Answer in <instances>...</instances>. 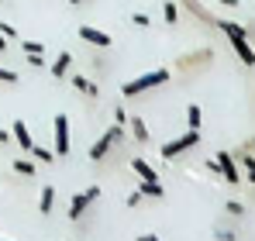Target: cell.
<instances>
[{"label":"cell","mask_w":255,"mask_h":241,"mask_svg":"<svg viewBox=\"0 0 255 241\" xmlns=\"http://www.w3.org/2000/svg\"><path fill=\"white\" fill-rule=\"evenodd\" d=\"M162 83H169V69H152V73H141L138 80L125 83L121 93H125V97H138V93H148V90H155V86H162Z\"/></svg>","instance_id":"obj_1"},{"label":"cell","mask_w":255,"mask_h":241,"mask_svg":"<svg viewBox=\"0 0 255 241\" xmlns=\"http://www.w3.org/2000/svg\"><path fill=\"white\" fill-rule=\"evenodd\" d=\"M121 138H125V124L107 127V131H104V134H100V138L90 145V162H104V159H107V152H111V148H114Z\"/></svg>","instance_id":"obj_2"},{"label":"cell","mask_w":255,"mask_h":241,"mask_svg":"<svg viewBox=\"0 0 255 241\" xmlns=\"http://www.w3.org/2000/svg\"><path fill=\"white\" fill-rule=\"evenodd\" d=\"M200 145V131H193V127H186V134H179V138H172L162 145V159L169 162L176 155H183V152H190V148H197Z\"/></svg>","instance_id":"obj_3"},{"label":"cell","mask_w":255,"mask_h":241,"mask_svg":"<svg viewBox=\"0 0 255 241\" xmlns=\"http://www.w3.org/2000/svg\"><path fill=\"white\" fill-rule=\"evenodd\" d=\"M100 197V186L93 183V186H86L83 193H76L73 200H69V221H83V214L90 210V203Z\"/></svg>","instance_id":"obj_4"},{"label":"cell","mask_w":255,"mask_h":241,"mask_svg":"<svg viewBox=\"0 0 255 241\" xmlns=\"http://www.w3.org/2000/svg\"><path fill=\"white\" fill-rule=\"evenodd\" d=\"M69 145H73V138H69V118L66 114H55V155L59 159H66L69 155Z\"/></svg>","instance_id":"obj_5"},{"label":"cell","mask_w":255,"mask_h":241,"mask_svg":"<svg viewBox=\"0 0 255 241\" xmlns=\"http://www.w3.org/2000/svg\"><path fill=\"white\" fill-rule=\"evenodd\" d=\"M214 162H217V172L224 176V183H242V172H238V162H235V155L231 152H217L214 155Z\"/></svg>","instance_id":"obj_6"},{"label":"cell","mask_w":255,"mask_h":241,"mask_svg":"<svg viewBox=\"0 0 255 241\" xmlns=\"http://www.w3.org/2000/svg\"><path fill=\"white\" fill-rule=\"evenodd\" d=\"M80 38L90 41L93 48H111V45H114V38H111L107 31H100V28H93V24H83V28H80Z\"/></svg>","instance_id":"obj_7"},{"label":"cell","mask_w":255,"mask_h":241,"mask_svg":"<svg viewBox=\"0 0 255 241\" xmlns=\"http://www.w3.org/2000/svg\"><path fill=\"white\" fill-rule=\"evenodd\" d=\"M214 59L211 48H200V52H190V55H179L176 59V69H190V66H207Z\"/></svg>","instance_id":"obj_8"},{"label":"cell","mask_w":255,"mask_h":241,"mask_svg":"<svg viewBox=\"0 0 255 241\" xmlns=\"http://www.w3.org/2000/svg\"><path fill=\"white\" fill-rule=\"evenodd\" d=\"M228 41H231L235 55L242 59V66H249V69H255V48L249 45V38H228Z\"/></svg>","instance_id":"obj_9"},{"label":"cell","mask_w":255,"mask_h":241,"mask_svg":"<svg viewBox=\"0 0 255 241\" xmlns=\"http://www.w3.org/2000/svg\"><path fill=\"white\" fill-rule=\"evenodd\" d=\"M10 138L17 141V148H21V152H28V148L35 145V141H31V131H28V124H24V120H14V124H10Z\"/></svg>","instance_id":"obj_10"},{"label":"cell","mask_w":255,"mask_h":241,"mask_svg":"<svg viewBox=\"0 0 255 241\" xmlns=\"http://www.w3.org/2000/svg\"><path fill=\"white\" fill-rule=\"evenodd\" d=\"M183 7H186V10H190V14L200 21V24H211V28L217 24V17H214V14L204 7V3H200V0H183Z\"/></svg>","instance_id":"obj_11"},{"label":"cell","mask_w":255,"mask_h":241,"mask_svg":"<svg viewBox=\"0 0 255 241\" xmlns=\"http://www.w3.org/2000/svg\"><path fill=\"white\" fill-rule=\"evenodd\" d=\"M138 193L141 197H152V200H162L166 197V186L159 179H138Z\"/></svg>","instance_id":"obj_12"},{"label":"cell","mask_w":255,"mask_h":241,"mask_svg":"<svg viewBox=\"0 0 255 241\" xmlns=\"http://www.w3.org/2000/svg\"><path fill=\"white\" fill-rule=\"evenodd\" d=\"M69 66H73V55H69V52H59V59L48 66V73H52L55 80H62V76L69 73Z\"/></svg>","instance_id":"obj_13"},{"label":"cell","mask_w":255,"mask_h":241,"mask_svg":"<svg viewBox=\"0 0 255 241\" xmlns=\"http://www.w3.org/2000/svg\"><path fill=\"white\" fill-rule=\"evenodd\" d=\"M73 86H76L80 93H86L90 100H97V97H100V90H97V83H93V80H86L83 73H76V76H73Z\"/></svg>","instance_id":"obj_14"},{"label":"cell","mask_w":255,"mask_h":241,"mask_svg":"<svg viewBox=\"0 0 255 241\" xmlns=\"http://www.w3.org/2000/svg\"><path fill=\"white\" fill-rule=\"evenodd\" d=\"M52 210H55V186H45L42 197H38V214H42V217H48Z\"/></svg>","instance_id":"obj_15"},{"label":"cell","mask_w":255,"mask_h":241,"mask_svg":"<svg viewBox=\"0 0 255 241\" xmlns=\"http://www.w3.org/2000/svg\"><path fill=\"white\" fill-rule=\"evenodd\" d=\"M128 124H131V134H134V141H138V145H148V138H152V134H148L145 120H141V118H128Z\"/></svg>","instance_id":"obj_16"},{"label":"cell","mask_w":255,"mask_h":241,"mask_svg":"<svg viewBox=\"0 0 255 241\" xmlns=\"http://www.w3.org/2000/svg\"><path fill=\"white\" fill-rule=\"evenodd\" d=\"M14 172H17V176H24V179H35L38 162H35V159H14Z\"/></svg>","instance_id":"obj_17"},{"label":"cell","mask_w":255,"mask_h":241,"mask_svg":"<svg viewBox=\"0 0 255 241\" xmlns=\"http://www.w3.org/2000/svg\"><path fill=\"white\" fill-rule=\"evenodd\" d=\"M131 165H134V172H138V179H159V172H155V169H152L148 162L141 159V155H134V159H131Z\"/></svg>","instance_id":"obj_18"},{"label":"cell","mask_w":255,"mask_h":241,"mask_svg":"<svg viewBox=\"0 0 255 241\" xmlns=\"http://www.w3.org/2000/svg\"><path fill=\"white\" fill-rule=\"evenodd\" d=\"M200 124H204V111H200V104H190V107H186V127L200 131Z\"/></svg>","instance_id":"obj_19"},{"label":"cell","mask_w":255,"mask_h":241,"mask_svg":"<svg viewBox=\"0 0 255 241\" xmlns=\"http://www.w3.org/2000/svg\"><path fill=\"white\" fill-rule=\"evenodd\" d=\"M28 152H31V159H35V162H42V165H52V162H55V152H52V148H42V145H31Z\"/></svg>","instance_id":"obj_20"},{"label":"cell","mask_w":255,"mask_h":241,"mask_svg":"<svg viewBox=\"0 0 255 241\" xmlns=\"http://www.w3.org/2000/svg\"><path fill=\"white\" fill-rule=\"evenodd\" d=\"M242 165H245V176H249V183L255 186V155H252V152H242Z\"/></svg>","instance_id":"obj_21"},{"label":"cell","mask_w":255,"mask_h":241,"mask_svg":"<svg viewBox=\"0 0 255 241\" xmlns=\"http://www.w3.org/2000/svg\"><path fill=\"white\" fill-rule=\"evenodd\" d=\"M162 17H166V24H176V21H179V7L166 0V7H162Z\"/></svg>","instance_id":"obj_22"},{"label":"cell","mask_w":255,"mask_h":241,"mask_svg":"<svg viewBox=\"0 0 255 241\" xmlns=\"http://www.w3.org/2000/svg\"><path fill=\"white\" fill-rule=\"evenodd\" d=\"M24 55H35V52H45V41H21Z\"/></svg>","instance_id":"obj_23"},{"label":"cell","mask_w":255,"mask_h":241,"mask_svg":"<svg viewBox=\"0 0 255 241\" xmlns=\"http://www.w3.org/2000/svg\"><path fill=\"white\" fill-rule=\"evenodd\" d=\"M224 210H228L231 217H242V214H245V207H242L238 200H228V203H224Z\"/></svg>","instance_id":"obj_24"},{"label":"cell","mask_w":255,"mask_h":241,"mask_svg":"<svg viewBox=\"0 0 255 241\" xmlns=\"http://www.w3.org/2000/svg\"><path fill=\"white\" fill-rule=\"evenodd\" d=\"M21 76L14 73V69H0V83H17Z\"/></svg>","instance_id":"obj_25"},{"label":"cell","mask_w":255,"mask_h":241,"mask_svg":"<svg viewBox=\"0 0 255 241\" xmlns=\"http://www.w3.org/2000/svg\"><path fill=\"white\" fill-rule=\"evenodd\" d=\"M131 24H138V28H148V14H141V10H138V14H131Z\"/></svg>","instance_id":"obj_26"},{"label":"cell","mask_w":255,"mask_h":241,"mask_svg":"<svg viewBox=\"0 0 255 241\" xmlns=\"http://www.w3.org/2000/svg\"><path fill=\"white\" fill-rule=\"evenodd\" d=\"M28 62H31V69H45V59H42V52H35V55H28Z\"/></svg>","instance_id":"obj_27"},{"label":"cell","mask_w":255,"mask_h":241,"mask_svg":"<svg viewBox=\"0 0 255 241\" xmlns=\"http://www.w3.org/2000/svg\"><path fill=\"white\" fill-rule=\"evenodd\" d=\"M0 35H3V38H17V31H14V24H0Z\"/></svg>","instance_id":"obj_28"},{"label":"cell","mask_w":255,"mask_h":241,"mask_svg":"<svg viewBox=\"0 0 255 241\" xmlns=\"http://www.w3.org/2000/svg\"><path fill=\"white\" fill-rule=\"evenodd\" d=\"M114 120H118V124H128V111L125 107H114Z\"/></svg>","instance_id":"obj_29"},{"label":"cell","mask_w":255,"mask_h":241,"mask_svg":"<svg viewBox=\"0 0 255 241\" xmlns=\"http://www.w3.org/2000/svg\"><path fill=\"white\" fill-rule=\"evenodd\" d=\"M145 200V197H141V193H138V190H134V193H131V197H128V207H138V203Z\"/></svg>","instance_id":"obj_30"},{"label":"cell","mask_w":255,"mask_h":241,"mask_svg":"<svg viewBox=\"0 0 255 241\" xmlns=\"http://www.w3.org/2000/svg\"><path fill=\"white\" fill-rule=\"evenodd\" d=\"M217 241H235V231H217Z\"/></svg>","instance_id":"obj_31"},{"label":"cell","mask_w":255,"mask_h":241,"mask_svg":"<svg viewBox=\"0 0 255 241\" xmlns=\"http://www.w3.org/2000/svg\"><path fill=\"white\" fill-rule=\"evenodd\" d=\"M0 145H10V131L7 127H0Z\"/></svg>","instance_id":"obj_32"},{"label":"cell","mask_w":255,"mask_h":241,"mask_svg":"<svg viewBox=\"0 0 255 241\" xmlns=\"http://www.w3.org/2000/svg\"><path fill=\"white\" fill-rule=\"evenodd\" d=\"M245 152H252V155H255V134L249 138V145H245Z\"/></svg>","instance_id":"obj_33"},{"label":"cell","mask_w":255,"mask_h":241,"mask_svg":"<svg viewBox=\"0 0 255 241\" xmlns=\"http://www.w3.org/2000/svg\"><path fill=\"white\" fill-rule=\"evenodd\" d=\"M134 241H155V235H138Z\"/></svg>","instance_id":"obj_34"},{"label":"cell","mask_w":255,"mask_h":241,"mask_svg":"<svg viewBox=\"0 0 255 241\" xmlns=\"http://www.w3.org/2000/svg\"><path fill=\"white\" fill-rule=\"evenodd\" d=\"M221 3H224V7H231V10L238 7V0H221Z\"/></svg>","instance_id":"obj_35"},{"label":"cell","mask_w":255,"mask_h":241,"mask_svg":"<svg viewBox=\"0 0 255 241\" xmlns=\"http://www.w3.org/2000/svg\"><path fill=\"white\" fill-rule=\"evenodd\" d=\"M3 48H7V41H3V35H0V52H3Z\"/></svg>","instance_id":"obj_36"},{"label":"cell","mask_w":255,"mask_h":241,"mask_svg":"<svg viewBox=\"0 0 255 241\" xmlns=\"http://www.w3.org/2000/svg\"><path fill=\"white\" fill-rule=\"evenodd\" d=\"M69 3H83V0H69Z\"/></svg>","instance_id":"obj_37"},{"label":"cell","mask_w":255,"mask_h":241,"mask_svg":"<svg viewBox=\"0 0 255 241\" xmlns=\"http://www.w3.org/2000/svg\"><path fill=\"white\" fill-rule=\"evenodd\" d=\"M155 241H159V238H155Z\"/></svg>","instance_id":"obj_38"}]
</instances>
